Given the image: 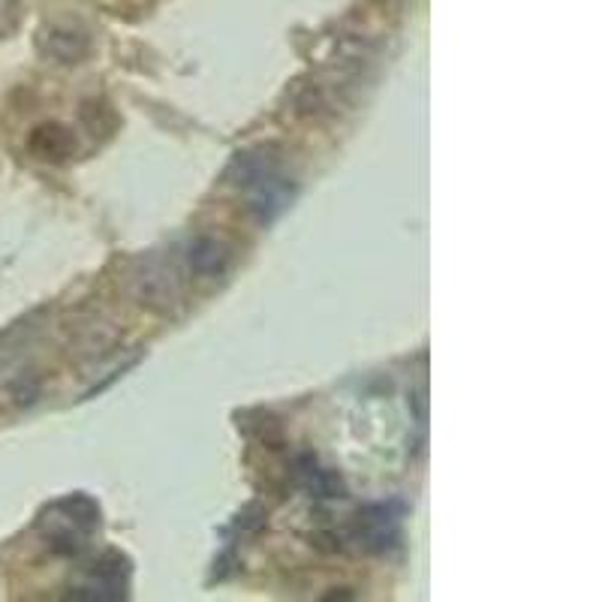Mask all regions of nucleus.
<instances>
[{"mask_svg": "<svg viewBox=\"0 0 602 602\" xmlns=\"http://www.w3.org/2000/svg\"><path fill=\"white\" fill-rule=\"evenodd\" d=\"M220 248L214 245V241H200L196 248H193V253H190V262L200 269V272H217L220 269Z\"/></svg>", "mask_w": 602, "mask_h": 602, "instance_id": "obj_4", "label": "nucleus"}, {"mask_svg": "<svg viewBox=\"0 0 602 602\" xmlns=\"http://www.w3.org/2000/svg\"><path fill=\"white\" fill-rule=\"evenodd\" d=\"M46 533L52 545L64 552V555H76L88 545V536L100 527V509H96L94 500L76 495L60 500L55 507L48 509L46 519Z\"/></svg>", "mask_w": 602, "mask_h": 602, "instance_id": "obj_1", "label": "nucleus"}, {"mask_svg": "<svg viewBox=\"0 0 602 602\" xmlns=\"http://www.w3.org/2000/svg\"><path fill=\"white\" fill-rule=\"evenodd\" d=\"M355 533L365 548L371 552H386L401 539V512L395 507H371L359 515Z\"/></svg>", "mask_w": 602, "mask_h": 602, "instance_id": "obj_2", "label": "nucleus"}, {"mask_svg": "<svg viewBox=\"0 0 602 602\" xmlns=\"http://www.w3.org/2000/svg\"><path fill=\"white\" fill-rule=\"evenodd\" d=\"M127 576H130L127 560L112 552V555H106L96 564L91 579L82 588L88 593H82V597H88V600H118L127 591Z\"/></svg>", "mask_w": 602, "mask_h": 602, "instance_id": "obj_3", "label": "nucleus"}]
</instances>
